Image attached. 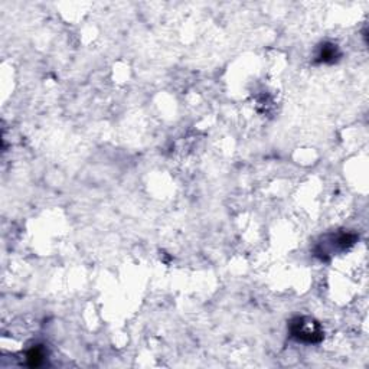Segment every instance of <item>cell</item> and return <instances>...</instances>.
I'll return each mask as SVG.
<instances>
[{
  "label": "cell",
  "instance_id": "cell-1",
  "mask_svg": "<svg viewBox=\"0 0 369 369\" xmlns=\"http://www.w3.org/2000/svg\"><path fill=\"white\" fill-rule=\"evenodd\" d=\"M290 333L294 339L304 343H317L323 339V332L319 323L307 317H297L291 320Z\"/></svg>",
  "mask_w": 369,
  "mask_h": 369
},
{
  "label": "cell",
  "instance_id": "cell-2",
  "mask_svg": "<svg viewBox=\"0 0 369 369\" xmlns=\"http://www.w3.org/2000/svg\"><path fill=\"white\" fill-rule=\"evenodd\" d=\"M26 360H28V365L32 366V368H36V366H41L45 360V350L44 347L41 346H34L28 355H26Z\"/></svg>",
  "mask_w": 369,
  "mask_h": 369
},
{
  "label": "cell",
  "instance_id": "cell-3",
  "mask_svg": "<svg viewBox=\"0 0 369 369\" xmlns=\"http://www.w3.org/2000/svg\"><path fill=\"white\" fill-rule=\"evenodd\" d=\"M336 57H337L336 48L333 45H324L320 48V54L317 58H320L319 61H322V62H333Z\"/></svg>",
  "mask_w": 369,
  "mask_h": 369
}]
</instances>
